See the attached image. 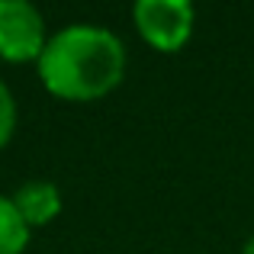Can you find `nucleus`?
<instances>
[{
    "label": "nucleus",
    "mask_w": 254,
    "mask_h": 254,
    "mask_svg": "<svg viewBox=\"0 0 254 254\" xmlns=\"http://www.w3.org/2000/svg\"><path fill=\"white\" fill-rule=\"evenodd\" d=\"M126 45L97 23H71L49 39L36 62L42 87L68 103H93L126 77Z\"/></svg>",
    "instance_id": "f257e3e1"
},
{
    "label": "nucleus",
    "mask_w": 254,
    "mask_h": 254,
    "mask_svg": "<svg viewBox=\"0 0 254 254\" xmlns=\"http://www.w3.org/2000/svg\"><path fill=\"white\" fill-rule=\"evenodd\" d=\"M132 23L145 45L174 55L190 42L193 26H196V10L187 0H138L132 6Z\"/></svg>",
    "instance_id": "f03ea898"
},
{
    "label": "nucleus",
    "mask_w": 254,
    "mask_h": 254,
    "mask_svg": "<svg viewBox=\"0 0 254 254\" xmlns=\"http://www.w3.org/2000/svg\"><path fill=\"white\" fill-rule=\"evenodd\" d=\"M42 13L26 0H0V58L10 64L39 62L49 45Z\"/></svg>",
    "instance_id": "7ed1b4c3"
},
{
    "label": "nucleus",
    "mask_w": 254,
    "mask_h": 254,
    "mask_svg": "<svg viewBox=\"0 0 254 254\" xmlns=\"http://www.w3.org/2000/svg\"><path fill=\"white\" fill-rule=\"evenodd\" d=\"M10 199L29 229H42L62 212V193L52 180H26Z\"/></svg>",
    "instance_id": "20e7f679"
},
{
    "label": "nucleus",
    "mask_w": 254,
    "mask_h": 254,
    "mask_svg": "<svg viewBox=\"0 0 254 254\" xmlns=\"http://www.w3.org/2000/svg\"><path fill=\"white\" fill-rule=\"evenodd\" d=\"M32 229L23 222L10 196H0V254H23Z\"/></svg>",
    "instance_id": "39448f33"
},
{
    "label": "nucleus",
    "mask_w": 254,
    "mask_h": 254,
    "mask_svg": "<svg viewBox=\"0 0 254 254\" xmlns=\"http://www.w3.org/2000/svg\"><path fill=\"white\" fill-rule=\"evenodd\" d=\"M16 100H13L10 87L0 81V148H6L13 138V132H16Z\"/></svg>",
    "instance_id": "423d86ee"
},
{
    "label": "nucleus",
    "mask_w": 254,
    "mask_h": 254,
    "mask_svg": "<svg viewBox=\"0 0 254 254\" xmlns=\"http://www.w3.org/2000/svg\"><path fill=\"white\" fill-rule=\"evenodd\" d=\"M242 254H254V238H248V245L242 248Z\"/></svg>",
    "instance_id": "0eeeda50"
}]
</instances>
